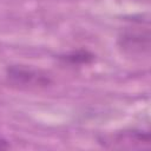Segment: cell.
Wrapping results in <instances>:
<instances>
[{"label":"cell","mask_w":151,"mask_h":151,"mask_svg":"<svg viewBox=\"0 0 151 151\" xmlns=\"http://www.w3.org/2000/svg\"><path fill=\"white\" fill-rule=\"evenodd\" d=\"M99 143L107 149H140L150 145V134L139 130H124L103 136Z\"/></svg>","instance_id":"obj_1"},{"label":"cell","mask_w":151,"mask_h":151,"mask_svg":"<svg viewBox=\"0 0 151 151\" xmlns=\"http://www.w3.org/2000/svg\"><path fill=\"white\" fill-rule=\"evenodd\" d=\"M8 79L20 86L45 87L51 84L50 77L40 70L24 65H12L7 67Z\"/></svg>","instance_id":"obj_2"},{"label":"cell","mask_w":151,"mask_h":151,"mask_svg":"<svg viewBox=\"0 0 151 151\" xmlns=\"http://www.w3.org/2000/svg\"><path fill=\"white\" fill-rule=\"evenodd\" d=\"M119 47L130 54H144L150 50V33L149 28L127 29L118 38Z\"/></svg>","instance_id":"obj_3"},{"label":"cell","mask_w":151,"mask_h":151,"mask_svg":"<svg viewBox=\"0 0 151 151\" xmlns=\"http://www.w3.org/2000/svg\"><path fill=\"white\" fill-rule=\"evenodd\" d=\"M59 59L68 64L79 65V64H90L91 61H93L94 55L86 50H78L64 55H59Z\"/></svg>","instance_id":"obj_4"},{"label":"cell","mask_w":151,"mask_h":151,"mask_svg":"<svg viewBox=\"0 0 151 151\" xmlns=\"http://www.w3.org/2000/svg\"><path fill=\"white\" fill-rule=\"evenodd\" d=\"M8 147H9V144L7 143V140L0 138V150H6V149H8Z\"/></svg>","instance_id":"obj_5"}]
</instances>
